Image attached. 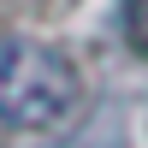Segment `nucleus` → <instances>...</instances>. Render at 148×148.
<instances>
[{
    "instance_id": "1",
    "label": "nucleus",
    "mask_w": 148,
    "mask_h": 148,
    "mask_svg": "<svg viewBox=\"0 0 148 148\" xmlns=\"http://www.w3.org/2000/svg\"><path fill=\"white\" fill-rule=\"evenodd\" d=\"M77 65L36 36H0V125L12 130H53L77 113Z\"/></svg>"
}]
</instances>
